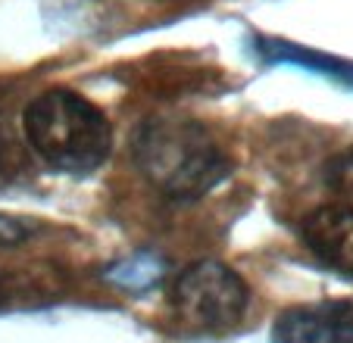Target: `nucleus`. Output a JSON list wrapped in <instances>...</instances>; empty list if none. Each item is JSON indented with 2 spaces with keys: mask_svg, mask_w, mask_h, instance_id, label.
<instances>
[{
  "mask_svg": "<svg viewBox=\"0 0 353 343\" xmlns=\"http://www.w3.org/2000/svg\"><path fill=\"white\" fill-rule=\"evenodd\" d=\"M254 53L266 66H297L303 72L332 79L353 91V60H341V56H332V53L294 44V41H285V38H266V34L254 38Z\"/></svg>",
  "mask_w": 353,
  "mask_h": 343,
  "instance_id": "423d86ee",
  "label": "nucleus"
},
{
  "mask_svg": "<svg viewBox=\"0 0 353 343\" xmlns=\"http://www.w3.org/2000/svg\"><path fill=\"white\" fill-rule=\"evenodd\" d=\"M247 306L250 291L244 278L213 259L179 271L169 291V309L185 334H222L244 318Z\"/></svg>",
  "mask_w": 353,
  "mask_h": 343,
  "instance_id": "7ed1b4c3",
  "label": "nucleus"
},
{
  "mask_svg": "<svg viewBox=\"0 0 353 343\" xmlns=\"http://www.w3.org/2000/svg\"><path fill=\"white\" fill-rule=\"evenodd\" d=\"M28 293H34L28 275L0 269V309H3V306H13V303H26Z\"/></svg>",
  "mask_w": 353,
  "mask_h": 343,
  "instance_id": "1a4fd4ad",
  "label": "nucleus"
},
{
  "mask_svg": "<svg viewBox=\"0 0 353 343\" xmlns=\"http://www.w3.org/2000/svg\"><path fill=\"white\" fill-rule=\"evenodd\" d=\"M307 250L325 269L353 278V206L325 203L313 209L300 225Z\"/></svg>",
  "mask_w": 353,
  "mask_h": 343,
  "instance_id": "39448f33",
  "label": "nucleus"
},
{
  "mask_svg": "<svg viewBox=\"0 0 353 343\" xmlns=\"http://www.w3.org/2000/svg\"><path fill=\"white\" fill-rule=\"evenodd\" d=\"M325 181L334 194H344V197H353V147L334 153L325 163Z\"/></svg>",
  "mask_w": 353,
  "mask_h": 343,
  "instance_id": "6e6552de",
  "label": "nucleus"
},
{
  "mask_svg": "<svg viewBox=\"0 0 353 343\" xmlns=\"http://www.w3.org/2000/svg\"><path fill=\"white\" fill-rule=\"evenodd\" d=\"M26 144L63 175H91L110 159L113 128L100 106L66 87L44 91L22 110Z\"/></svg>",
  "mask_w": 353,
  "mask_h": 343,
  "instance_id": "f03ea898",
  "label": "nucleus"
},
{
  "mask_svg": "<svg viewBox=\"0 0 353 343\" xmlns=\"http://www.w3.org/2000/svg\"><path fill=\"white\" fill-rule=\"evenodd\" d=\"M132 156L169 200H197L228 178V153L203 122L181 116L144 119L132 134Z\"/></svg>",
  "mask_w": 353,
  "mask_h": 343,
  "instance_id": "f257e3e1",
  "label": "nucleus"
},
{
  "mask_svg": "<svg viewBox=\"0 0 353 343\" xmlns=\"http://www.w3.org/2000/svg\"><path fill=\"white\" fill-rule=\"evenodd\" d=\"M107 278L119 287H125V291H144V287H150L163 278V259L154 256V253H138V256L113 265L107 271Z\"/></svg>",
  "mask_w": 353,
  "mask_h": 343,
  "instance_id": "0eeeda50",
  "label": "nucleus"
},
{
  "mask_svg": "<svg viewBox=\"0 0 353 343\" xmlns=\"http://www.w3.org/2000/svg\"><path fill=\"white\" fill-rule=\"evenodd\" d=\"M19 172H22V165H19V156H16L13 141L7 134H0V187L13 185L19 178Z\"/></svg>",
  "mask_w": 353,
  "mask_h": 343,
  "instance_id": "9b49d317",
  "label": "nucleus"
},
{
  "mask_svg": "<svg viewBox=\"0 0 353 343\" xmlns=\"http://www.w3.org/2000/svg\"><path fill=\"white\" fill-rule=\"evenodd\" d=\"M34 234V225L16 216H0V247H16Z\"/></svg>",
  "mask_w": 353,
  "mask_h": 343,
  "instance_id": "9d476101",
  "label": "nucleus"
},
{
  "mask_svg": "<svg viewBox=\"0 0 353 343\" xmlns=\"http://www.w3.org/2000/svg\"><path fill=\"white\" fill-rule=\"evenodd\" d=\"M272 343H353V300L291 306L275 318Z\"/></svg>",
  "mask_w": 353,
  "mask_h": 343,
  "instance_id": "20e7f679",
  "label": "nucleus"
}]
</instances>
